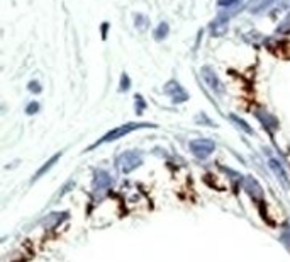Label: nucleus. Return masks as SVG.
<instances>
[{
    "label": "nucleus",
    "instance_id": "obj_21",
    "mask_svg": "<svg viewBox=\"0 0 290 262\" xmlns=\"http://www.w3.org/2000/svg\"><path fill=\"white\" fill-rule=\"evenodd\" d=\"M39 109H41V104L36 102V100H33V102H29L27 108H25V114L33 116V114H36V113H39Z\"/></svg>",
    "mask_w": 290,
    "mask_h": 262
},
{
    "label": "nucleus",
    "instance_id": "obj_17",
    "mask_svg": "<svg viewBox=\"0 0 290 262\" xmlns=\"http://www.w3.org/2000/svg\"><path fill=\"white\" fill-rule=\"evenodd\" d=\"M134 102H136V114L141 116L142 113H144V109H146V100L142 99L139 94H137L134 97Z\"/></svg>",
    "mask_w": 290,
    "mask_h": 262
},
{
    "label": "nucleus",
    "instance_id": "obj_23",
    "mask_svg": "<svg viewBox=\"0 0 290 262\" xmlns=\"http://www.w3.org/2000/svg\"><path fill=\"white\" fill-rule=\"evenodd\" d=\"M238 2H239V0H217V6H219V7L229 9V7H234V6H236Z\"/></svg>",
    "mask_w": 290,
    "mask_h": 262
},
{
    "label": "nucleus",
    "instance_id": "obj_2",
    "mask_svg": "<svg viewBox=\"0 0 290 262\" xmlns=\"http://www.w3.org/2000/svg\"><path fill=\"white\" fill-rule=\"evenodd\" d=\"M142 165V152L141 150H126L117 155L115 159V169L121 174H131L132 170Z\"/></svg>",
    "mask_w": 290,
    "mask_h": 262
},
{
    "label": "nucleus",
    "instance_id": "obj_7",
    "mask_svg": "<svg viewBox=\"0 0 290 262\" xmlns=\"http://www.w3.org/2000/svg\"><path fill=\"white\" fill-rule=\"evenodd\" d=\"M112 186V177L109 175V172L105 170H95L94 172V189L97 193H104V191L110 189Z\"/></svg>",
    "mask_w": 290,
    "mask_h": 262
},
{
    "label": "nucleus",
    "instance_id": "obj_13",
    "mask_svg": "<svg viewBox=\"0 0 290 262\" xmlns=\"http://www.w3.org/2000/svg\"><path fill=\"white\" fill-rule=\"evenodd\" d=\"M229 121H231V123H233L234 126H236L238 129H241L243 133H246V135H254V131H253L251 126H249L244 119L239 118L238 114H234V113L229 114Z\"/></svg>",
    "mask_w": 290,
    "mask_h": 262
},
{
    "label": "nucleus",
    "instance_id": "obj_19",
    "mask_svg": "<svg viewBox=\"0 0 290 262\" xmlns=\"http://www.w3.org/2000/svg\"><path fill=\"white\" fill-rule=\"evenodd\" d=\"M27 89H29V92H33V94L43 92V85H41V82H38V80H31L27 84Z\"/></svg>",
    "mask_w": 290,
    "mask_h": 262
},
{
    "label": "nucleus",
    "instance_id": "obj_22",
    "mask_svg": "<svg viewBox=\"0 0 290 262\" xmlns=\"http://www.w3.org/2000/svg\"><path fill=\"white\" fill-rule=\"evenodd\" d=\"M282 242H283V245L290 250V226H288V225H285V226H283V231H282Z\"/></svg>",
    "mask_w": 290,
    "mask_h": 262
},
{
    "label": "nucleus",
    "instance_id": "obj_11",
    "mask_svg": "<svg viewBox=\"0 0 290 262\" xmlns=\"http://www.w3.org/2000/svg\"><path fill=\"white\" fill-rule=\"evenodd\" d=\"M61 155H63V152H58V153H54L53 157H51V159L48 160V162H46V164L43 165V167H39V169H38V172L34 174V177H33V182H36V180H38L39 177H43V175H44L46 172H49V170H51V167H53V165H56V162H58V160H60V157H61Z\"/></svg>",
    "mask_w": 290,
    "mask_h": 262
},
{
    "label": "nucleus",
    "instance_id": "obj_14",
    "mask_svg": "<svg viewBox=\"0 0 290 262\" xmlns=\"http://www.w3.org/2000/svg\"><path fill=\"white\" fill-rule=\"evenodd\" d=\"M66 218H68V215H66V213H51L49 216H46V218L43 220V223L46 226H56Z\"/></svg>",
    "mask_w": 290,
    "mask_h": 262
},
{
    "label": "nucleus",
    "instance_id": "obj_1",
    "mask_svg": "<svg viewBox=\"0 0 290 262\" xmlns=\"http://www.w3.org/2000/svg\"><path fill=\"white\" fill-rule=\"evenodd\" d=\"M146 128H156V124H153V123H141V121H132V123H124V124L117 126V128H114V129L107 131L104 137L99 138L95 143H92L90 147L86 148V152H92V150L99 148V147H102V145L112 143V142H115V140L124 138V137H127V135L134 133V131L146 129Z\"/></svg>",
    "mask_w": 290,
    "mask_h": 262
},
{
    "label": "nucleus",
    "instance_id": "obj_5",
    "mask_svg": "<svg viewBox=\"0 0 290 262\" xmlns=\"http://www.w3.org/2000/svg\"><path fill=\"white\" fill-rule=\"evenodd\" d=\"M200 73H202V78H204V82H206L209 87H211V90L216 95H224L226 94V87H224V84L219 80L217 77V73L214 72V70L211 67H202L200 68Z\"/></svg>",
    "mask_w": 290,
    "mask_h": 262
},
{
    "label": "nucleus",
    "instance_id": "obj_6",
    "mask_svg": "<svg viewBox=\"0 0 290 262\" xmlns=\"http://www.w3.org/2000/svg\"><path fill=\"white\" fill-rule=\"evenodd\" d=\"M243 189L246 191V194L249 196V198H253L254 201H262L263 199L262 186H259L258 180L253 179L251 175H246V177H243Z\"/></svg>",
    "mask_w": 290,
    "mask_h": 262
},
{
    "label": "nucleus",
    "instance_id": "obj_15",
    "mask_svg": "<svg viewBox=\"0 0 290 262\" xmlns=\"http://www.w3.org/2000/svg\"><path fill=\"white\" fill-rule=\"evenodd\" d=\"M168 33H170V26H168V22H160L158 24V28L155 29V33H153V36H155L156 41H163L165 38H168Z\"/></svg>",
    "mask_w": 290,
    "mask_h": 262
},
{
    "label": "nucleus",
    "instance_id": "obj_18",
    "mask_svg": "<svg viewBox=\"0 0 290 262\" xmlns=\"http://www.w3.org/2000/svg\"><path fill=\"white\" fill-rule=\"evenodd\" d=\"M131 89V78L127 77V73L121 75V84H119V92H127Z\"/></svg>",
    "mask_w": 290,
    "mask_h": 262
},
{
    "label": "nucleus",
    "instance_id": "obj_4",
    "mask_svg": "<svg viewBox=\"0 0 290 262\" xmlns=\"http://www.w3.org/2000/svg\"><path fill=\"white\" fill-rule=\"evenodd\" d=\"M163 92L171 99L173 104H182V102H187L188 100V92L177 82V80H170V82H166L165 87H163Z\"/></svg>",
    "mask_w": 290,
    "mask_h": 262
},
{
    "label": "nucleus",
    "instance_id": "obj_8",
    "mask_svg": "<svg viewBox=\"0 0 290 262\" xmlns=\"http://www.w3.org/2000/svg\"><path fill=\"white\" fill-rule=\"evenodd\" d=\"M268 167L272 169V172L277 175V179L282 182V186L285 189H290V179H288V175L287 172H285V169L282 167V164L278 162L277 159H273V157H270L268 159Z\"/></svg>",
    "mask_w": 290,
    "mask_h": 262
},
{
    "label": "nucleus",
    "instance_id": "obj_20",
    "mask_svg": "<svg viewBox=\"0 0 290 262\" xmlns=\"http://www.w3.org/2000/svg\"><path fill=\"white\" fill-rule=\"evenodd\" d=\"M195 123L197 124H207V126H216V123L214 121L209 119V116L207 114H197V118H195Z\"/></svg>",
    "mask_w": 290,
    "mask_h": 262
},
{
    "label": "nucleus",
    "instance_id": "obj_3",
    "mask_svg": "<svg viewBox=\"0 0 290 262\" xmlns=\"http://www.w3.org/2000/svg\"><path fill=\"white\" fill-rule=\"evenodd\" d=\"M188 148L198 160H206L216 152V142L211 138H195L188 143Z\"/></svg>",
    "mask_w": 290,
    "mask_h": 262
},
{
    "label": "nucleus",
    "instance_id": "obj_12",
    "mask_svg": "<svg viewBox=\"0 0 290 262\" xmlns=\"http://www.w3.org/2000/svg\"><path fill=\"white\" fill-rule=\"evenodd\" d=\"M256 118L262 121V124L268 129L270 135H272V131L277 129V126H278L277 119H275L273 116H270L268 113H263V111H259V113H258V111H256Z\"/></svg>",
    "mask_w": 290,
    "mask_h": 262
},
{
    "label": "nucleus",
    "instance_id": "obj_9",
    "mask_svg": "<svg viewBox=\"0 0 290 262\" xmlns=\"http://www.w3.org/2000/svg\"><path fill=\"white\" fill-rule=\"evenodd\" d=\"M277 0H249L246 4V11L249 14H259L263 11H267L268 7H272Z\"/></svg>",
    "mask_w": 290,
    "mask_h": 262
},
{
    "label": "nucleus",
    "instance_id": "obj_16",
    "mask_svg": "<svg viewBox=\"0 0 290 262\" xmlns=\"http://www.w3.org/2000/svg\"><path fill=\"white\" fill-rule=\"evenodd\" d=\"M134 26L139 29V31H144V29L150 28V19L142 14H136L134 16Z\"/></svg>",
    "mask_w": 290,
    "mask_h": 262
},
{
    "label": "nucleus",
    "instance_id": "obj_10",
    "mask_svg": "<svg viewBox=\"0 0 290 262\" xmlns=\"http://www.w3.org/2000/svg\"><path fill=\"white\" fill-rule=\"evenodd\" d=\"M227 22H229V17H226L224 14H219L217 19L211 24V33H212V36H222L224 33L227 31Z\"/></svg>",
    "mask_w": 290,
    "mask_h": 262
}]
</instances>
